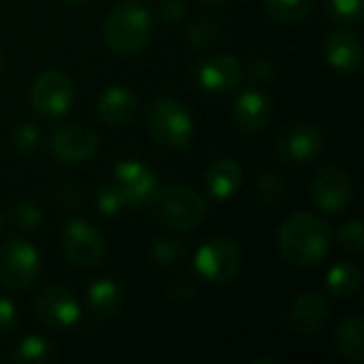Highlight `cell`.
<instances>
[{"label": "cell", "instance_id": "9", "mask_svg": "<svg viewBox=\"0 0 364 364\" xmlns=\"http://www.w3.org/2000/svg\"><path fill=\"white\" fill-rule=\"evenodd\" d=\"M98 149V134L85 124H64L49 139L51 156L62 164H79L90 160Z\"/></svg>", "mask_w": 364, "mask_h": 364}, {"label": "cell", "instance_id": "20", "mask_svg": "<svg viewBox=\"0 0 364 364\" xmlns=\"http://www.w3.org/2000/svg\"><path fill=\"white\" fill-rule=\"evenodd\" d=\"M122 290L113 279H96L94 284H90L87 288V307L92 309V314L100 320H111L119 314L122 309Z\"/></svg>", "mask_w": 364, "mask_h": 364}, {"label": "cell", "instance_id": "38", "mask_svg": "<svg viewBox=\"0 0 364 364\" xmlns=\"http://www.w3.org/2000/svg\"><path fill=\"white\" fill-rule=\"evenodd\" d=\"M203 4H209V6H220V4H224L226 0H200Z\"/></svg>", "mask_w": 364, "mask_h": 364}, {"label": "cell", "instance_id": "21", "mask_svg": "<svg viewBox=\"0 0 364 364\" xmlns=\"http://www.w3.org/2000/svg\"><path fill=\"white\" fill-rule=\"evenodd\" d=\"M337 352L354 364L364 363V322L360 318H346L335 333Z\"/></svg>", "mask_w": 364, "mask_h": 364}, {"label": "cell", "instance_id": "41", "mask_svg": "<svg viewBox=\"0 0 364 364\" xmlns=\"http://www.w3.org/2000/svg\"><path fill=\"white\" fill-rule=\"evenodd\" d=\"M0 228H2V215H0Z\"/></svg>", "mask_w": 364, "mask_h": 364}, {"label": "cell", "instance_id": "6", "mask_svg": "<svg viewBox=\"0 0 364 364\" xmlns=\"http://www.w3.org/2000/svg\"><path fill=\"white\" fill-rule=\"evenodd\" d=\"M41 273L38 252L23 239H11L0 245V284L11 290H23Z\"/></svg>", "mask_w": 364, "mask_h": 364}, {"label": "cell", "instance_id": "34", "mask_svg": "<svg viewBox=\"0 0 364 364\" xmlns=\"http://www.w3.org/2000/svg\"><path fill=\"white\" fill-rule=\"evenodd\" d=\"M273 75H275V64H273L269 58L258 55V58H254V60L250 62V77H252L254 81L267 83V81L273 79Z\"/></svg>", "mask_w": 364, "mask_h": 364}, {"label": "cell", "instance_id": "26", "mask_svg": "<svg viewBox=\"0 0 364 364\" xmlns=\"http://www.w3.org/2000/svg\"><path fill=\"white\" fill-rule=\"evenodd\" d=\"M256 194H258V200L267 207H275L279 205L286 194H288V183L284 179L282 173L277 171H264L260 173L258 181H256Z\"/></svg>", "mask_w": 364, "mask_h": 364}, {"label": "cell", "instance_id": "17", "mask_svg": "<svg viewBox=\"0 0 364 364\" xmlns=\"http://www.w3.org/2000/svg\"><path fill=\"white\" fill-rule=\"evenodd\" d=\"M235 126L245 134H258L271 119V100L260 90L243 92L232 107Z\"/></svg>", "mask_w": 364, "mask_h": 364}, {"label": "cell", "instance_id": "8", "mask_svg": "<svg viewBox=\"0 0 364 364\" xmlns=\"http://www.w3.org/2000/svg\"><path fill=\"white\" fill-rule=\"evenodd\" d=\"M105 237L96 226L85 220H70L62 232V252L64 256L81 269L100 264L105 258Z\"/></svg>", "mask_w": 364, "mask_h": 364}, {"label": "cell", "instance_id": "30", "mask_svg": "<svg viewBox=\"0 0 364 364\" xmlns=\"http://www.w3.org/2000/svg\"><path fill=\"white\" fill-rule=\"evenodd\" d=\"M124 207H126L124 196H122V192L117 190V186L113 181L111 183H105L96 192V209L102 215H117Z\"/></svg>", "mask_w": 364, "mask_h": 364}, {"label": "cell", "instance_id": "28", "mask_svg": "<svg viewBox=\"0 0 364 364\" xmlns=\"http://www.w3.org/2000/svg\"><path fill=\"white\" fill-rule=\"evenodd\" d=\"M11 218H13V224L17 230L21 232H36L43 224V211L32 203V200H19L13 211H11Z\"/></svg>", "mask_w": 364, "mask_h": 364}, {"label": "cell", "instance_id": "12", "mask_svg": "<svg viewBox=\"0 0 364 364\" xmlns=\"http://www.w3.org/2000/svg\"><path fill=\"white\" fill-rule=\"evenodd\" d=\"M328 318H331V305L326 296L318 292H305L296 296L284 314L286 326L301 337L318 335L326 326Z\"/></svg>", "mask_w": 364, "mask_h": 364}, {"label": "cell", "instance_id": "7", "mask_svg": "<svg viewBox=\"0 0 364 364\" xmlns=\"http://www.w3.org/2000/svg\"><path fill=\"white\" fill-rule=\"evenodd\" d=\"M30 102L32 109L47 119L62 117L75 102V85L68 75L60 70H45L36 77L30 90Z\"/></svg>", "mask_w": 364, "mask_h": 364}, {"label": "cell", "instance_id": "22", "mask_svg": "<svg viewBox=\"0 0 364 364\" xmlns=\"http://www.w3.org/2000/svg\"><path fill=\"white\" fill-rule=\"evenodd\" d=\"M363 273L354 262H339L326 275V292L335 299H350L360 290Z\"/></svg>", "mask_w": 364, "mask_h": 364}, {"label": "cell", "instance_id": "36", "mask_svg": "<svg viewBox=\"0 0 364 364\" xmlns=\"http://www.w3.org/2000/svg\"><path fill=\"white\" fill-rule=\"evenodd\" d=\"M55 200L62 209H75L81 203V190L75 183H62L55 192Z\"/></svg>", "mask_w": 364, "mask_h": 364}, {"label": "cell", "instance_id": "31", "mask_svg": "<svg viewBox=\"0 0 364 364\" xmlns=\"http://www.w3.org/2000/svg\"><path fill=\"white\" fill-rule=\"evenodd\" d=\"M337 241H339L341 247L348 250L350 254H360L364 245L363 222H360V220H350V222L341 224L339 230H337Z\"/></svg>", "mask_w": 364, "mask_h": 364}, {"label": "cell", "instance_id": "40", "mask_svg": "<svg viewBox=\"0 0 364 364\" xmlns=\"http://www.w3.org/2000/svg\"><path fill=\"white\" fill-rule=\"evenodd\" d=\"M0 70H2V55H0Z\"/></svg>", "mask_w": 364, "mask_h": 364}, {"label": "cell", "instance_id": "39", "mask_svg": "<svg viewBox=\"0 0 364 364\" xmlns=\"http://www.w3.org/2000/svg\"><path fill=\"white\" fill-rule=\"evenodd\" d=\"M64 2H70V4H83V2H87V0H64Z\"/></svg>", "mask_w": 364, "mask_h": 364}, {"label": "cell", "instance_id": "32", "mask_svg": "<svg viewBox=\"0 0 364 364\" xmlns=\"http://www.w3.org/2000/svg\"><path fill=\"white\" fill-rule=\"evenodd\" d=\"M38 130L34 124H19L13 132V149L21 156H28L38 145Z\"/></svg>", "mask_w": 364, "mask_h": 364}, {"label": "cell", "instance_id": "11", "mask_svg": "<svg viewBox=\"0 0 364 364\" xmlns=\"http://www.w3.org/2000/svg\"><path fill=\"white\" fill-rule=\"evenodd\" d=\"M34 314L49 328H70L79 322L81 309L70 290L51 284L34 296Z\"/></svg>", "mask_w": 364, "mask_h": 364}, {"label": "cell", "instance_id": "10", "mask_svg": "<svg viewBox=\"0 0 364 364\" xmlns=\"http://www.w3.org/2000/svg\"><path fill=\"white\" fill-rule=\"evenodd\" d=\"M113 177H115L113 183L122 192L126 207H132V209H141V207L149 205L151 196L162 186L160 177L149 166H145L136 160L119 162L115 166Z\"/></svg>", "mask_w": 364, "mask_h": 364}, {"label": "cell", "instance_id": "5", "mask_svg": "<svg viewBox=\"0 0 364 364\" xmlns=\"http://www.w3.org/2000/svg\"><path fill=\"white\" fill-rule=\"evenodd\" d=\"M241 269V247L237 241L218 237L205 241L194 254V271L211 284H228Z\"/></svg>", "mask_w": 364, "mask_h": 364}, {"label": "cell", "instance_id": "14", "mask_svg": "<svg viewBox=\"0 0 364 364\" xmlns=\"http://www.w3.org/2000/svg\"><path fill=\"white\" fill-rule=\"evenodd\" d=\"M311 198L324 213H341L352 203V181L339 166H326L318 171L311 183Z\"/></svg>", "mask_w": 364, "mask_h": 364}, {"label": "cell", "instance_id": "4", "mask_svg": "<svg viewBox=\"0 0 364 364\" xmlns=\"http://www.w3.org/2000/svg\"><path fill=\"white\" fill-rule=\"evenodd\" d=\"M147 128L151 136L168 149L186 151L192 145V115L175 98H160L151 105L147 115Z\"/></svg>", "mask_w": 364, "mask_h": 364}, {"label": "cell", "instance_id": "33", "mask_svg": "<svg viewBox=\"0 0 364 364\" xmlns=\"http://www.w3.org/2000/svg\"><path fill=\"white\" fill-rule=\"evenodd\" d=\"M198 292V284H196V277H188V275H181L177 277L171 286H168V296L177 303H188L196 296Z\"/></svg>", "mask_w": 364, "mask_h": 364}, {"label": "cell", "instance_id": "27", "mask_svg": "<svg viewBox=\"0 0 364 364\" xmlns=\"http://www.w3.org/2000/svg\"><path fill=\"white\" fill-rule=\"evenodd\" d=\"M186 38L194 49H209L218 41V26L211 17H198L188 26Z\"/></svg>", "mask_w": 364, "mask_h": 364}, {"label": "cell", "instance_id": "37", "mask_svg": "<svg viewBox=\"0 0 364 364\" xmlns=\"http://www.w3.org/2000/svg\"><path fill=\"white\" fill-rule=\"evenodd\" d=\"M188 11L186 0H162L160 2V15L164 21H179Z\"/></svg>", "mask_w": 364, "mask_h": 364}, {"label": "cell", "instance_id": "15", "mask_svg": "<svg viewBox=\"0 0 364 364\" xmlns=\"http://www.w3.org/2000/svg\"><path fill=\"white\" fill-rule=\"evenodd\" d=\"M198 83L203 90L213 92V94H228L235 92L241 81H243V66L239 64V60L235 55H213L209 60H205L198 66Z\"/></svg>", "mask_w": 364, "mask_h": 364}, {"label": "cell", "instance_id": "16", "mask_svg": "<svg viewBox=\"0 0 364 364\" xmlns=\"http://www.w3.org/2000/svg\"><path fill=\"white\" fill-rule=\"evenodd\" d=\"M324 58L331 68L343 75L358 73L363 66V45L356 32L339 28L324 41Z\"/></svg>", "mask_w": 364, "mask_h": 364}, {"label": "cell", "instance_id": "19", "mask_svg": "<svg viewBox=\"0 0 364 364\" xmlns=\"http://www.w3.org/2000/svg\"><path fill=\"white\" fill-rule=\"evenodd\" d=\"M241 183H243V171L230 158H222V160L213 162L205 177L207 192L213 200L232 198L241 190Z\"/></svg>", "mask_w": 364, "mask_h": 364}, {"label": "cell", "instance_id": "25", "mask_svg": "<svg viewBox=\"0 0 364 364\" xmlns=\"http://www.w3.org/2000/svg\"><path fill=\"white\" fill-rule=\"evenodd\" d=\"M316 0H264L269 15L279 23H299L314 9Z\"/></svg>", "mask_w": 364, "mask_h": 364}, {"label": "cell", "instance_id": "3", "mask_svg": "<svg viewBox=\"0 0 364 364\" xmlns=\"http://www.w3.org/2000/svg\"><path fill=\"white\" fill-rule=\"evenodd\" d=\"M151 218L168 230H192L207 215V200L188 186H160L149 200Z\"/></svg>", "mask_w": 364, "mask_h": 364}, {"label": "cell", "instance_id": "13", "mask_svg": "<svg viewBox=\"0 0 364 364\" xmlns=\"http://www.w3.org/2000/svg\"><path fill=\"white\" fill-rule=\"evenodd\" d=\"M324 145L322 130L309 122H296L284 128L277 139V154L288 164H305L314 160Z\"/></svg>", "mask_w": 364, "mask_h": 364}, {"label": "cell", "instance_id": "23", "mask_svg": "<svg viewBox=\"0 0 364 364\" xmlns=\"http://www.w3.org/2000/svg\"><path fill=\"white\" fill-rule=\"evenodd\" d=\"M11 358L15 363L21 364H49L55 363L60 356H58L55 348L47 339L30 335V337H26V339H21L17 343V348L13 350Z\"/></svg>", "mask_w": 364, "mask_h": 364}, {"label": "cell", "instance_id": "2", "mask_svg": "<svg viewBox=\"0 0 364 364\" xmlns=\"http://www.w3.org/2000/svg\"><path fill=\"white\" fill-rule=\"evenodd\" d=\"M154 19L147 6L139 0L117 2L102 23L105 45L117 55L139 53L151 38Z\"/></svg>", "mask_w": 364, "mask_h": 364}, {"label": "cell", "instance_id": "35", "mask_svg": "<svg viewBox=\"0 0 364 364\" xmlns=\"http://www.w3.org/2000/svg\"><path fill=\"white\" fill-rule=\"evenodd\" d=\"M15 324H17V309L13 301L6 296H0V337L13 333Z\"/></svg>", "mask_w": 364, "mask_h": 364}, {"label": "cell", "instance_id": "24", "mask_svg": "<svg viewBox=\"0 0 364 364\" xmlns=\"http://www.w3.org/2000/svg\"><path fill=\"white\" fill-rule=\"evenodd\" d=\"M149 258H151L156 269L173 271V269H179L186 262L188 247H186V243H181V241H177L173 237H162V239L154 241Z\"/></svg>", "mask_w": 364, "mask_h": 364}, {"label": "cell", "instance_id": "1", "mask_svg": "<svg viewBox=\"0 0 364 364\" xmlns=\"http://www.w3.org/2000/svg\"><path fill=\"white\" fill-rule=\"evenodd\" d=\"M333 243V230L328 222L316 213L301 211L294 213L277 235V245L282 258L296 269L318 267Z\"/></svg>", "mask_w": 364, "mask_h": 364}, {"label": "cell", "instance_id": "29", "mask_svg": "<svg viewBox=\"0 0 364 364\" xmlns=\"http://www.w3.org/2000/svg\"><path fill=\"white\" fill-rule=\"evenodd\" d=\"M326 4L337 23H356L363 19L364 0H326Z\"/></svg>", "mask_w": 364, "mask_h": 364}, {"label": "cell", "instance_id": "18", "mask_svg": "<svg viewBox=\"0 0 364 364\" xmlns=\"http://www.w3.org/2000/svg\"><path fill=\"white\" fill-rule=\"evenodd\" d=\"M96 109H98V115L102 122H107L111 126H124L136 117L139 98L126 85H111L98 96Z\"/></svg>", "mask_w": 364, "mask_h": 364}]
</instances>
